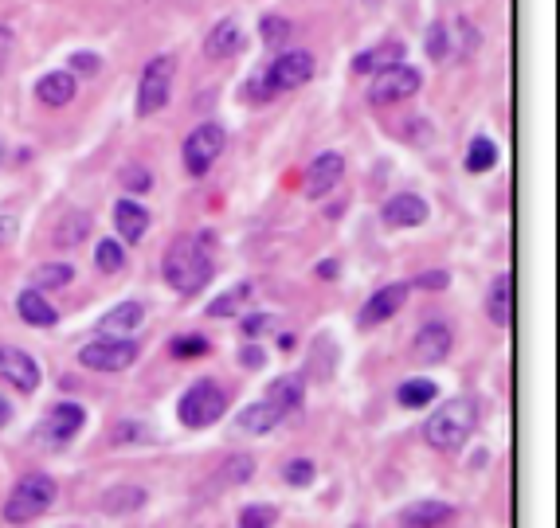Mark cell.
I'll use <instances>...</instances> for the list:
<instances>
[{
  "mask_svg": "<svg viewBox=\"0 0 560 528\" xmlns=\"http://www.w3.org/2000/svg\"><path fill=\"white\" fill-rule=\"evenodd\" d=\"M314 79V55L310 51H286L279 55L263 79H251V98H275V94H286V90H298L306 87Z\"/></svg>",
  "mask_w": 560,
  "mask_h": 528,
  "instance_id": "277c9868",
  "label": "cell"
},
{
  "mask_svg": "<svg viewBox=\"0 0 560 528\" xmlns=\"http://www.w3.org/2000/svg\"><path fill=\"white\" fill-rule=\"evenodd\" d=\"M208 243H212V235H177L173 247L165 251L161 270H165V282H169L177 294L192 298V294H200V290L212 282L216 259H212Z\"/></svg>",
  "mask_w": 560,
  "mask_h": 528,
  "instance_id": "6da1fadb",
  "label": "cell"
},
{
  "mask_svg": "<svg viewBox=\"0 0 560 528\" xmlns=\"http://www.w3.org/2000/svg\"><path fill=\"white\" fill-rule=\"evenodd\" d=\"M486 317L498 325V329H510L514 325V274H498L486 290Z\"/></svg>",
  "mask_w": 560,
  "mask_h": 528,
  "instance_id": "2e32d148",
  "label": "cell"
},
{
  "mask_svg": "<svg viewBox=\"0 0 560 528\" xmlns=\"http://www.w3.org/2000/svg\"><path fill=\"white\" fill-rule=\"evenodd\" d=\"M384 223H392V227H420L427 223V204H423L416 192H396L388 204H384Z\"/></svg>",
  "mask_w": 560,
  "mask_h": 528,
  "instance_id": "e0dca14e",
  "label": "cell"
},
{
  "mask_svg": "<svg viewBox=\"0 0 560 528\" xmlns=\"http://www.w3.org/2000/svg\"><path fill=\"white\" fill-rule=\"evenodd\" d=\"M447 282H451V274H447V270H427V274L416 278V286H420V290H443Z\"/></svg>",
  "mask_w": 560,
  "mask_h": 528,
  "instance_id": "60d3db41",
  "label": "cell"
},
{
  "mask_svg": "<svg viewBox=\"0 0 560 528\" xmlns=\"http://www.w3.org/2000/svg\"><path fill=\"white\" fill-rule=\"evenodd\" d=\"M251 470H255V458H251V454H235V458L224 462V478H228V485L251 482Z\"/></svg>",
  "mask_w": 560,
  "mask_h": 528,
  "instance_id": "d590c367",
  "label": "cell"
},
{
  "mask_svg": "<svg viewBox=\"0 0 560 528\" xmlns=\"http://www.w3.org/2000/svg\"><path fill=\"white\" fill-rule=\"evenodd\" d=\"M345 176V157L341 153H322V157H314V165L306 169V196H326L337 188V180Z\"/></svg>",
  "mask_w": 560,
  "mask_h": 528,
  "instance_id": "4fadbf2b",
  "label": "cell"
},
{
  "mask_svg": "<svg viewBox=\"0 0 560 528\" xmlns=\"http://www.w3.org/2000/svg\"><path fill=\"white\" fill-rule=\"evenodd\" d=\"M16 235V223L12 220H0V239H12Z\"/></svg>",
  "mask_w": 560,
  "mask_h": 528,
  "instance_id": "7dc6e473",
  "label": "cell"
},
{
  "mask_svg": "<svg viewBox=\"0 0 560 528\" xmlns=\"http://www.w3.org/2000/svg\"><path fill=\"white\" fill-rule=\"evenodd\" d=\"M408 294H412V282H388V286H380L373 298L361 306L357 325H361V329H376V325H384L388 317H396V313L404 309Z\"/></svg>",
  "mask_w": 560,
  "mask_h": 528,
  "instance_id": "8fae6325",
  "label": "cell"
},
{
  "mask_svg": "<svg viewBox=\"0 0 560 528\" xmlns=\"http://www.w3.org/2000/svg\"><path fill=\"white\" fill-rule=\"evenodd\" d=\"M279 521V509L275 505H247L239 513V528H271Z\"/></svg>",
  "mask_w": 560,
  "mask_h": 528,
  "instance_id": "836d02e7",
  "label": "cell"
},
{
  "mask_svg": "<svg viewBox=\"0 0 560 528\" xmlns=\"http://www.w3.org/2000/svg\"><path fill=\"white\" fill-rule=\"evenodd\" d=\"M138 360V345L130 337H94L91 345L79 349V364L91 372H126Z\"/></svg>",
  "mask_w": 560,
  "mask_h": 528,
  "instance_id": "8992f818",
  "label": "cell"
},
{
  "mask_svg": "<svg viewBox=\"0 0 560 528\" xmlns=\"http://www.w3.org/2000/svg\"><path fill=\"white\" fill-rule=\"evenodd\" d=\"M55 497H59L55 478L44 474V470H32V474H24L20 482L12 485L8 501H4V521L8 525H28V521L44 517L47 509L55 505Z\"/></svg>",
  "mask_w": 560,
  "mask_h": 528,
  "instance_id": "3957f363",
  "label": "cell"
},
{
  "mask_svg": "<svg viewBox=\"0 0 560 528\" xmlns=\"http://www.w3.org/2000/svg\"><path fill=\"white\" fill-rule=\"evenodd\" d=\"M16 313H20V321L24 325H32V329H51L55 321H59V313H55V306L44 298V290H24L20 298H16Z\"/></svg>",
  "mask_w": 560,
  "mask_h": 528,
  "instance_id": "d6986e66",
  "label": "cell"
},
{
  "mask_svg": "<svg viewBox=\"0 0 560 528\" xmlns=\"http://www.w3.org/2000/svg\"><path fill=\"white\" fill-rule=\"evenodd\" d=\"M224 411H228V396L212 380H196L185 396H181V403H177V419H181V427H188V431H204V427L220 423Z\"/></svg>",
  "mask_w": 560,
  "mask_h": 528,
  "instance_id": "5b68a950",
  "label": "cell"
},
{
  "mask_svg": "<svg viewBox=\"0 0 560 528\" xmlns=\"http://www.w3.org/2000/svg\"><path fill=\"white\" fill-rule=\"evenodd\" d=\"M94 266H98L102 274H118V270L126 266V251H122V243H118V239H102V243L94 247Z\"/></svg>",
  "mask_w": 560,
  "mask_h": 528,
  "instance_id": "f546056e",
  "label": "cell"
},
{
  "mask_svg": "<svg viewBox=\"0 0 560 528\" xmlns=\"http://www.w3.org/2000/svg\"><path fill=\"white\" fill-rule=\"evenodd\" d=\"M32 282H36V290H63L67 282H75V266L71 263H44V266H36Z\"/></svg>",
  "mask_w": 560,
  "mask_h": 528,
  "instance_id": "f1b7e54d",
  "label": "cell"
},
{
  "mask_svg": "<svg viewBox=\"0 0 560 528\" xmlns=\"http://www.w3.org/2000/svg\"><path fill=\"white\" fill-rule=\"evenodd\" d=\"M114 442H149V427H141V423H118L114 427Z\"/></svg>",
  "mask_w": 560,
  "mask_h": 528,
  "instance_id": "f35d334b",
  "label": "cell"
},
{
  "mask_svg": "<svg viewBox=\"0 0 560 528\" xmlns=\"http://www.w3.org/2000/svg\"><path fill=\"white\" fill-rule=\"evenodd\" d=\"M141 321H145V309L138 302H122V306H114L102 321H98V329L106 333V337H126V333H134Z\"/></svg>",
  "mask_w": 560,
  "mask_h": 528,
  "instance_id": "cb8c5ba5",
  "label": "cell"
},
{
  "mask_svg": "<svg viewBox=\"0 0 560 528\" xmlns=\"http://www.w3.org/2000/svg\"><path fill=\"white\" fill-rule=\"evenodd\" d=\"M8 47H12V32L0 28V59H8Z\"/></svg>",
  "mask_w": 560,
  "mask_h": 528,
  "instance_id": "bcb514c9",
  "label": "cell"
},
{
  "mask_svg": "<svg viewBox=\"0 0 560 528\" xmlns=\"http://www.w3.org/2000/svg\"><path fill=\"white\" fill-rule=\"evenodd\" d=\"M4 157H8V149H4V141H0V165H4Z\"/></svg>",
  "mask_w": 560,
  "mask_h": 528,
  "instance_id": "c3c4849f",
  "label": "cell"
},
{
  "mask_svg": "<svg viewBox=\"0 0 560 528\" xmlns=\"http://www.w3.org/2000/svg\"><path fill=\"white\" fill-rule=\"evenodd\" d=\"M224 145H228V130L216 126V122H204L185 137V169L192 176H204L220 157H224Z\"/></svg>",
  "mask_w": 560,
  "mask_h": 528,
  "instance_id": "9c48e42d",
  "label": "cell"
},
{
  "mask_svg": "<svg viewBox=\"0 0 560 528\" xmlns=\"http://www.w3.org/2000/svg\"><path fill=\"white\" fill-rule=\"evenodd\" d=\"M259 32H263V44L267 47H282L290 44V20H282V16H263V24H259Z\"/></svg>",
  "mask_w": 560,
  "mask_h": 528,
  "instance_id": "d6a6232c",
  "label": "cell"
},
{
  "mask_svg": "<svg viewBox=\"0 0 560 528\" xmlns=\"http://www.w3.org/2000/svg\"><path fill=\"white\" fill-rule=\"evenodd\" d=\"M149 208L138 204L134 196H122L118 204H114V227H118V235L126 239V243H141L145 239V231H149Z\"/></svg>",
  "mask_w": 560,
  "mask_h": 528,
  "instance_id": "5bb4252c",
  "label": "cell"
},
{
  "mask_svg": "<svg viewBox=\"0 0 560 528\" xmlns=\"http://www.w3.org/2000/svg\"><path fill=\"white\" fill-rule=\"evenodd\" d=\"M75 90H79L75 71H51V75H44V79L36 83V94H40L44 106H67V102L75 98Z\"/></svg>",
  "mask_w": 560,
  "mask_h": 528,
  "instance_id": "603a6c76",
  "label": "cell"
},
{
  "mask_svg": "<svg viewBox=\"0 0 560 528\" xmlns=\"http://www.w3.org/2000/svg\"><path fill=\"white\" fill-rule=\"evenodd\" d=\"M251 298V282H239L235 290H228V294H220L212 306H208V317H232V313H239V306Z\"/></svg>",
  "mask_w": 560,
  "mask_h": 528,
  "instance_id": "4dcf8cb0",
  "label": "cell"
},
{
  "mask_svg": "<svg viewBox=\"0 0 560 528\" xmlns=\"http://www.w3.org/2000/svg\"><path fill=\"white\" fill-rule=\"evenodd\" d=\"M412 356H416V364H439V360H447L451 356V329L447 325H423L420 333H416V341H412Z\"/></svg>",
  "mask_w": 560,
  "mask_h": 528,
  "instance_id": "9a60e30c",
  "label": "cell"
},
{
  "mask_svg": "<svg viewBox=\"0 0 560 528\" xmlns=\"http://www.w3.org/2000/svg\"><path fill=\"white\" fill-rule=\"evenodd\" d=\"M439 399V384L435 380H423V376H416V380H404L400 388H396V403L400 407H431Z\"/></svg>",
  "mask_w": 560,
  "mask_h": 528,
  "instance_id": "4316f807",
  "label": "cell"
},
{
  "mask_svg": "<svg viewBox=\"0 0 560 528\" xmlns=\"http://www.w3.org/2000/svg\"><path fill=\"white\" fill-rule=\"evenodd\" d=\"M478 431V403L474 399H447L423 427V439L431 442L435 450L443 454H455L463 450L467 439Z\"/></svg>",
  "mask_w": 560,
  "mask_h": 528,
  "instance_id": "7a4b0ae2",
  "label": "cell"
},
{
  "mask_svg": "<svg viewBox=\"0 0 560 528\" xmlns=\"http://www.w3.org/2000/svg\"><path fill=\"white\" fill-rule=\"evenodd\" d=\"M498 165V145L490 137H474L467 149V173H490Z\"/></svg>",
  "mask_w": 560,
  "mask_h": 528,
  "instance_id": "83f0119b",
  "label": "cell"
},
{
  "mask_svg": "<svg viewBox=\"0 0 560 528\" xmlns=\"http://www.w3.org/2000/svg\"><path fill=\"white\" fill-rule=\"evenodd\" d=\"M314 478H318V466H314L310 458H294V462H286V470H282V482L294 485V489L314 485Z\"/></svg>",
  "mask_w": 560,
  "mask_h": 528,
  "instance_id": "1f68e13d",
  "label": "cell"
},
{
  "mask_svg": "<svg viewBox=\"0 0 560 528\" xmlns=\"http://www.w3.org/2000/svg\"><path fill=\"white\" fill-rule=\"evenodd\" d=\"M173 59L169 55H153L141 71V83H138V114L141 118H153L157 110L169 106V90H173Z\"/></svg>",
  "mask_w": 560,
  "mask_h": 528,
  "instance_id": "52a82bcc",
  "label": "cell"
},
{
  "mask_svg": "<svg viewBox=\"0 0 560 528\" xmlns=\"http://www.w3.org/2000/svg\"><path fill=\"white\" fill-rule=\"evenodd\" d=\"M423 75L416 67H408V63H400V67H388V71H376L373 87H369V98H373L376 106H392V102H404V98H412L416 90H420Z\"/></svg>",
  "mask_w": 560,
  "mask_h": 528,
  "instance_id": "30bf717a",
  "label": "cell"
},
{
  "mask_svg": "<svg viewBox=\"0 0 560 528\" xmlns=\"http://www.w3.org/2000/svg\"><path fill=\"white\" fill-rule=\"evenodd\" d=\"M122 188H130L134 196H141V192L153 188V176H149L145 165H126V169H122Z\"/></svg>",
  "mask_w": 560,
  "mask_h": 528,
  "instance_id": "74e56055",
  "label": "cell"
},
{
  "mask_svg": "<svg viewBox=\"0 0 560 528\" xmlns=\"http://www.w3.org/2000/svg\"><path fill=\"white\" fill-rule=\"evenodd\" d=\"M271 321H275L271 313H251V317L243 321V337H263V333L271 329Z\"/></svg>",
  "mask_w": 560,
  "mask_h": 528,
  "instance_id": "ab89813d",
  "label": "cell"
},
{
  "mask_svg": "<svg viewBox=\"0 0 560 528\" xmlns=\"http://www.w3.org/2000/svg\"><path fill=\"white\" fill-rule=\"evenodd\" d=\"M0 380H8L16 392L32 396V392L40 388V364H36L24 349L0 345Z\"/></svg>",
  "mask_w": 560,
  "mask_h": 528,
  "instance_id": "7c38bea8",
  "label": "cell"
},
{
  "mask_svg": "<svg viewBox=\"0 0 560 528\" xmlns=\"http://www.w3.org/2000/svg\"><path fill=\"white\" fill-rule=\"evenodd\" d=\"M279 423H282V415L267 403V399H255V403H247V407L239 411V427L251 431V435H267V431H275Z\"/></svg>",
  "mask_w": 560,
  "mask_h": 528,
  "instance_id": "484cf974",
  "label": "cell"
},
{
  "mask_svg": "<svg viewBox=\"0 0 560 528\" xmlns=\"http://www.w3.org/2000/svg\"><path fill=\"white\" fill-rule=\"evenodd\" d=\"M427 55L431 59H447L451 55V32H447V24H431L427 28Z\"/></svg>",
  "mask_w": 560,
  "mask_h": 528,
  "instance_id": "8d00e7d4",
  "label": "cell"
},
{
  "mask_svg": "<svg viewBox=\"0 0 560 528\" xmlns=\"http://www.w3.org/2000/svg\"><path fill=\"white\" fill-rule=\"evenodd\" d=\"M83 427H87V407H79V403H51L47 415L40 419V427H36V439L51 446V450H63L67 442L79 439Z\"/></svg>",
  "mask_w": 560,
  "mask_h": 528,
  "instance_id": "ba28073f",
  "label": "cell"
},
{
  "mask_svg": "<svg viewBox=\"0 0 560 528\" xmlns=\"http://www.w3.org/2000/svg\"><path fill=\"white\" fill-rule=\"evenodd\" d=\"M239 360H243L247 368H263V364H267V356H263V349H255V345H243V352H239Z\"/></svg>",
  "mask_w": 560,
  "mask_h": 528,
  "instance_id": "7bdbcfd3",
  "label": "cell"
},
{
  "mask_svg": "<svg viewBox=\"0 0 560 528\" xmlns=\"http://www.w3.org/2000/svg\"><path fill=\"white\" fill-rule=\"evenodd\" d=\"M169 352H173L177 360H192V356H204V352H208V341H204L200 333H181V337H173Z\"/></svg>",
  "mask_w": 560,
  "mask_h": 528,
  "instance_id": "e575fe53",
  "label": "cell"
},
{
  "mask_svg": "<svg viewBox=\"0 0 560 528\" xmlns=\"http://www.w3.org/2000/svg\"><path fill=\"white\" fill-rule=\"evenodd\" d=\"M404 63V44L400 40H384L373 51H361L353 59V71L357 75H376V71H388V67H400Z\"/></svg>",
  "mask_w": 560,
  "mask_h": 528,
  "instance_id": "ffe728a7",
  "label": "cell"
},
{
  "mask_svg": "<svg viewBox=\"0 0 560 528\" xmlns=\"http://www.w3.org/2000/svg\"><path fill=\"white\" fill-rule=\"evenodd\" d=\"M455 517V505L447 501H416L400 513V525L404 528H443Z\"/></svg>",
  "mask_w": 560,
  "mask_h": 528,
  "instance_id": "ac0fdd59",
  "label": "cell"
},
{
  "mask_svg": "<svg viewBox=\"0 0 560 528\" xmlns=\"http://www.w3.org/2000/svg\"><path fill=\"white\" fill-rule=\"evenodd\" d=\"M8 423H12V403H8V399L0 396V431H4Z\"/></svg>",
  "mask_w": 560,
  "mask_h": 528,
  "instance_id": "ee69618b",
  "label": "cell"
},
{
  "mask_svg": "<svg viewBox=\"0 0 560 528\" xmlns=\"http://www.w3.org/2000/svg\"><path fill=\"white\" fill-rule=\"evenodd\" d=\"M71 71H79V75H94V71H98V55H94V51H79V55H71Z\"/></svg>",
  "mask_w": 560,
  "mask_h": 528,
  "instance_id": "b9f144b4",
  "label": "cell"
},
{
  "mask_svg": "<svg viewBox=\"0 0 560 528\" xmlns=\"http://www.w3.org/2000/svg\"><path fill=\"white\" fill-rule=\"evenodd\" d=\"M318 278H337V263H333V259L318 263Z\"/></svg>",
  "mask_w": 560,
  "mask_h": 528,
  "instance_id": "f6af8a7d",
  "label": "cell"
},
{
  "mask_svg": "<svg viewBox=\"0 0 560 528\" xmlns=\"http://www.w3.org/2000/svg\"><path fill=\"white\" fill-rule=\"evenodd\" d=\"M267 403L279 411V415H290V411H298L302 407V399H306V384H302V376H279V380H271V388H267Z\"/></svg>",
  "mask_w": 560,
  "mask_h": 528,
  "instance_id": "7402d4cb",
  "label": "cell"
},
{
  "mask_svg": "<svg viewBox=\"0 0 560 528\" xmlns=\"http://www.w3.org/2000/svg\"><path fill=\"white\" fill-rule=\"evenodd\" d=\"M239 51H243V32H239L235 20H220V24L208 32V40H204V55H208V59H232Z\"/></svg>",
  "mask_w": 560,
  "mask_h": 528,
  "instance_id": "44dd1931",
  "label": "cell"
},
{
  "mask_svg": "<svg viewBox=\"0 0 560 528\" xmlns=\"http://www.w3.org/2000/svg\"><path fill=\"white\" fill-rule=\"evenodd\" d=\"M87 235H91V216H87V212H67L63 220L55 223L51 243H55L59 251H67V247H79Z\"/></svg>",
  "mask_w": 560,
  "mask_h": 528,
  "instance_id": "d4e9b609",
  "label": "cell"
}]
</instances>
